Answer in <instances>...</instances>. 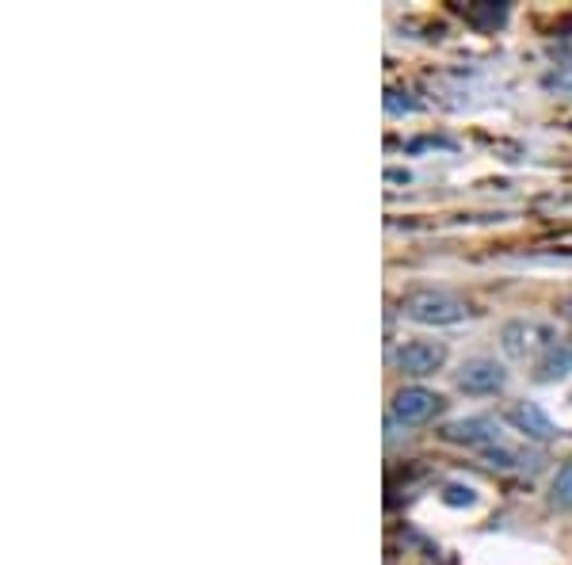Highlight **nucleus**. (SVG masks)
<instances>
[{
	"label": "nucleus",
	"instance_id": "obj_12",
	"mask_svg": "<svg viewBox=\"0 0 572 565\" xmlns=\"http://www.w3.org/2000/svg\"><path fill=\"white\" fill-rule=\"evenodd\" d=\"M447 504H473V490H470V485H466V490H462V485H450Z\"/></svg>",
	"mask_w": 572,
	"mask_h": 565
},
{
	"label": "nucleus",
	"instance_id": "obj_7",
	"mask_svg": "<svg viewBox=\"0 0 572 565\" xmlns=\"http://www.w3.org/2000/svg\"><path fill=\"white\" fill-rule=\"evenodd\" d=\"M508 424L515 428V432H523L527 440H534V443H550L553 435H558V428H553L550 417L542 413L534 401H515V405L508 409Z\"/></svg>",
	"mask_w": 572,
	"mask_h": 565
},
{
	"label": "nucleus",
	"instance_id": "obj_8",
	"mask_svg": "<svg viewBox=\"0 0 572 565\" xmlns=\"http://www.w3.org/2000/svg\"><path fill=\"white\" fill-rule=\"evenodd\" d=\"M569 371H572V352H569V348H553L550 356L539 359V379H542V382L565 379Z\"/></svg>",
	"mask_w": 572,
	"mask_h": 565
},
{
	"label": "nucleus",
	"instance_id": "obj_5",
	"mask_svg": "<svg viewBox=\"0 0 572 565\" xmlns=\"http://www.w3.org/2000/svg\"><path fill=\"white\" fill-rule=\"evenodd\" d=\"M443 440L450 443H462V448L470 451H489V448H500V424L492 421V417H466V421H454L443 428Z\"/></svg>",
	"mask_w": 572,
	"mask_h": 565
},
{
	"label": "nucleus",
	"instance_id": "obj_9",
	"mask_svg": "<svg viewBox=\"0 0 572 565\" xmlns=\"http://www.w3.org/2000/svg\"><path fill=\"white\" fill-rule=\"evenodd\" d=\"M550 501L558 504V508H572V459L558 470V477H553Z\"/></svg>",
	"mask_w": 572,
	"mask_h": 565
},
{
	"label": "nucleus",
	"instance_id": "obj_11",
	"mask_svg": "<svg viewBox=\"0 0 572 565\" xmlns=\"http://www.w3.org/2000/svg\"><path fill=\"white\" fill-rule=\"evenodd\" d=\"M545 84H558V89H572V62L558 65V73L545 76Z\"/></svg>",
	"mask_w": 572,
	"mask_h": 565
},
{
	"label": "nucleus",
	"instance_id": "obj_1",
	"mask_svg": "<svg viewBox=\"0 0 572 565\" xmlns=\"http://www.w3.org/2000/svg\"><path fill=\"white\" fill-rule=\"evenodd\" d=\"M405 318L416 321V325H458L466 321V314H470V306L462 302V298H454L450 290H436V287H420L412 290V295H405L401 302Z\"/></svg>",
	"mask_w": 572,
	"mask_h": 565
},
{
	"label": "nucleus",
	"instance_id": "obj_4",
	"mask_svg": "<svg viewBox=\"0 0 572 565\" xmlns=\"http://www.w3.org/2000/svg\"><path fill=\"white\" fill-rule=\"evenodd\" d=\"M443 409V398L423 387H401L394 393V401H389V413H394L397 424L405 428H416V424H428L431 417Z\"/></svg>",
	"mask_w": 572,
	"mask_h": 565
},
{
	"label": "nucleus",
	"instance_id": "obj_2",
	"mask_svg": "<svg viewBox=\"0 0 572 565\" xmlns=\"http://www.w3.org/2000/svg\"><path fill=\"white\" fill-rule=\"evenodd\" d=\"M500 348H504L508 359H545L561 345H558V332H553L550 325L519 318L500 329Z\"/></svg>",
	"mask_w": 572,
	"mask_h": 565
},
{
	"label": "nucleus",
	"instance_id": "obj_13",
	"mask_svg": "<svg viewBox=\"0 0 572 565\" xmlns=\"http://www.w3.org/2000/svg\"><path fill=\"white\" fill-rule=\"evenodd\" d=\"M561 318L572 321V298H565V302H561Z\"/></svg>",
	"mask_w": 572,
	"mask_h": 565
},
{
	"label": "nucleus",
	"instance_id": "obj_10",
	"mask_svg": "<svg viewBox=\"0 0 572 565\" xmlns=\"http://www.w3.org/2000/svg\"><path fill=\"white\" fill-rule=\"evenodd\" d=\"M481 459L489 462V466H500V470H511V466H519V455H515V451H508L504 443H500V448H489V451H484Z\"/></svg>",
	"mask_w": 572,
	"mask_h": 565
},
{
	"label": "nucleus",
	"instance_id": "obj_6",
	"mask_svg": "<svg viewBox=\"0 0 572 565\" xmlns=\"http://www.w3.org/2000/svg\"><path fill=\"white\" fill-rule=\"evenodd\" d=\"M508 387V371L489 356L466 359L462 374H458V390L466 393H500Z\"/></svg>",
	"mask_w": 572,
	"mask_h": 565
},
{
	"label": "nucleus",
	"instance_id": "obj_3",
	"mask_svg": "<svg viewBox=\"0 0 572 565\" xmlns=\"http://www.w3.org/2000/svg\"><path fill=\"white\" fill-rule=\"evenodd\" d=\"M394 367L409 379H428V374L443 371L447 363V345L439 340H405V345L394 348Z\"/></svg>",
	"mask_w": 572,
	"mask_h": 565
}]
</instances>
